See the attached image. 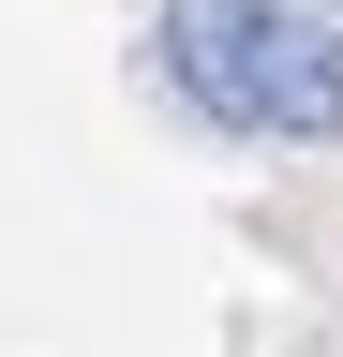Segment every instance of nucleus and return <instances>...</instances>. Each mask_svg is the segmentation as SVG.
<instances>
[{
	"mask_svg": "<svg viewBox=\"0 0 343 357\" xmlns=\"http://www.w3.org/2000/svg\"><path fill=\"white\" fill-rule=\"evenodd\" d=\"M164 89L224 134H284V149H343V30L314 0H164Z\"/></svg>",
	"mask_w": 343,
	"mask_h": 357,
	"instance_id": "obj_1",
	"label": "nucleus"
}]
</instances>
